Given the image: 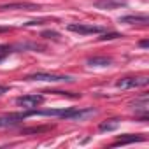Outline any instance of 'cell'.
Wrapping results in <instances>:
<instances>
[{
	"instance_id": "obj_1",
	"label": "cell",
	"mask_w": 149,
	"mask_h": 149,
	"mask_svg": "<svg viewBox=\"0 0 149 149\" xmlns=\"http://www.w3.org/2000/svg\"><path fill=\"white\" fill-rule=\"evenodd\" d=\"M26 81H46V83H74V77L61 76V74H47V72H35L25 77Z\"/></svg>"
},
{
	"instance_id": "obj_2",
	"label": "cell",
	"mask_w": 149,
	"mask_h": 149,
	"mask_svg": "<svg viewBox=\"0 0 149 149\" xmlns=\"http://www.w3.org/2000/svg\"><path fill=\"white\" fill-rule=\"evenodd\" d=\"M97 114V109L93 107H84V109H67L63 118L65 119H74V121H86Z\"/></svg>"
},
{
	"instance_id": "obj_3",
	"label": "cell",
	"mask_w": 149,
	"mask_h": 149,
	"mask_svg": "<svg viewBox=\"0 0 149 149\" xmlns=\"http://www.w3.org/2000/svg\"><path fill=\"white\" fill-rule=\"evenodd\" d=\"M149 84V77L140 76V77H123L116 83L118 88L121 90H132V88H146Z\"/></svg>"
},
{
	"instance_id": "obj_4",
	"label": "cell",
	"mask_w": 149,
	"mask_h": 149,
	"mask_svg": "<svg viewBox=\"0 0 149 149\" xmlns=\"http://www.w3.org/2000/svg\"><path fill=\"white\" fill-rule=\"evenodd\" d=\"M14 102H16L18 107H23L25 111H30V109L39 107L44 102V97L42 95H23V97H18Z\"/></svg>"
},
{
	"instance_id": "obj_5",
	"label": "cell",
	"mask_w": 149,
	"mask_h": 149,
	"mask_svg": "<svg viewBox=\"0 0 149 149\" xmlns=\"http://www.w3.org/2000/svg\"><path fill=\"white\" fill-rule=\"evenodd\" d=\"M67 28H68V32L79 33V35H91V33H102V32H104V28H102V26H95V25H83V23H70Z\"/></svg>"
},
{
	"instance_id": "obj_6",
	"label": "cell",
	"mask_w": 149,
	"mask_h": 149,
	"mask_svg": "<svg viewBox=\"0 0 149 149\" xmlns=\"http://www.w3.org/2000/svg\"><path fill=\"white\" fill-rule=\"evenodd\" d=\"M23 119H26L25 112H11L6 116H0V128H13V126L19 125Z\"/></svg>"
},
{
	"instance_id": "obj_7",
	"label": "cell",
	"mask_w": 149,
	"mask_h": 149,
	"mask_svg": "<svg viewBox=\"0 0 149 149\" xmlns=\"http://www.w3.org/2000/svg\"><path fill=\"white\" fill-rule=\"evenodd\" d=\"M37 9L40 7L32 2H11V4L0 6V11H37Z\"/></svg>"
},
{
	"instance_id": "obj_8",
	"label": "cell",
	"mask_w": 149,
	"mask_h": 149,
	"mask_svg": "<svg viewBox=\"0 0 149 149\" xmlns=\"http://www.w3.org/2000/svg\"><path fill=\"white\" fill-rule=\"evenodd\" d=\"M93 6L102 11H114V9L126 7V0H97Z\"/></svg>"
},
{
	"instance_id": "obj_9",
	"label": "cell",
	"mask_w": 149,
	"mask_h": 149,
	"mask_svg": "<svg viewBox=\"0 0 149 149\" xmlns=\"http://www.w3.org/2000/svg\"><path fill=\"white\" fill-rule=\"evenodd\" d=\"M132 109H133L135 114H139V116H142V119H146V118H147V112H149V102H147V97L144 95V97H140L139 100H135V102L132 104Z\"/></svg>"
},
{
	"instance_id": "obj_10",
	"label": "cell",
	"mask_w": 149,
	"mask_h": 149,
	"mask_svg": "<svg viewBox=\"0 0 149 149\" xmlns=\"http://www.w3.org/2000/svg\"><path fill=\"white\" fill-rule=\"evenodd\" d=\"M119 23H125V25H142V26H146L149 23V18L146 14H130V16H121L119 18Z\"/></svg>"
},
{
	"instance_id": "obj_11",
	"label": "cell",
	"mask_w": 149,
	"mask_h": 149,
	"mask_svg": "<svg viewBox=\"0 0 149 149\" xmlns=\"http://www.w3.org/2000/svg\"><path fill=\"white\" fill-rule=\"evenodd\" d=\"M86 63L90 67H109L112 63V58H109V56H91V58H88Z\"/></svg>"
},
{
	"instance_id": "obj_12",
	"label": "cell",
	"mask_w": 149,
	"mask_h": 149,
	"mask_svg": "<svg viewBox=\"0 0 149 149\" xmlns=\"http://www.w3.org/2000/svg\"><path fill=\"white\" fill-rule=\"evenodd\" d=\"M133 142H144V137H142V135H132V133H126V135L119 137L112 146H125V144H133Z\"/></svg>"
},
{
	"instance_id": "obj_13",
	"label": "cell",
	"mask_w": 149,
	"mask_h": 149,
	"mask_svg": "<svg viewBox=\"0 0 149 149\" xmlns=\"http://www.w3.org/2000/svg\"><path fill=\"white\" fill-rule=\"evenodd\" d=\"M118 126H119V119H107L98 125V130L100 132H114Z\"/></svg>"
},
{
	"instance_id": "obj_14",
	"label": "cell",
	"mask_w": 149,
	"mask_h": 149,
	"mask_svg": "<svg viewBox=\"0 0 149 149\" xmlns=\"http://www.w3.org/2000/svg\"><path fill=\"white\" fill-rule=\"evenodd\" d=\"M53 126H37V128H26V130H23V133L25 135H28V133H42V132H47V130H51Z\"/></svg>"
},
{
	"instance_id": "obj_15",
	"label": "cell",
	"mask_w": 149,
	"mask_h": 149,
	"mask_svg": "<svg viewBox=\"0 0 149 149\" xmlns=\"http://www.w3.org/2000/svg\"><path fill=\"white\" fill-rule=\"evenodd\" d=\"M40 37H44V39H54V40H58L60 33H58V32H51V30H46V32H42V35H40Z\"/></svg>"
},
{
	"instance_id": "obj_16",
	"label": "cell",
	"mask_w": 149,
	"mask_h": 149,
	"mask_svg": "<svg viewBox=\"0 0 149 149\" xmlns=\"http://www.w3.org/2000/svg\"><path fill=\"white\" fill-rule=\"evenodd\" d=\"M121 37V33H116V32H112V33H104L102 37H98L100 40H114V39H119Z\"/></svg>"
},
{
	"instance_id": "obj_17",
	"label": "cell",
	"mask_w": 149,
	"mask_h": 149,
	"mask_svg": "<svg viewBox=\"0 0 149 149\" xmlns=\"http://www.w3.org/2000/svg\"><path fill=\"white\" fill-rule=\"evenodd\" d=\"M9 51H11V46H2V44H0V61H2V58H4Z\"/></svg>"
},
{
	"instance_id": "obj_18",
	"label": "cell",
	"mask_w": 149,
	"mask_h": 149,
	"mask_svg": "<svg viewBox=\"0 0 149 149\" xmlns=\"http://www.w3.org/2000/svg\"><path fill=\"white\" fill-rule=\"evenodd\" d=\"M46 23V19H35V21H28V23H25L26 26H37V25H44Z\"/></svg>"
},
{
	"instance_id": "obj_19",
	"label": "cell",
	"mask_w": 149,
	"mask_h": 149,
	"mask_svg": "<svg viewBox=\"0 0 149 149\" xmlns=\"http://www.w3.org/2000/svg\"><path fill=\"white\" fill-rule=\"evenodd\" d=\"M11 32V26H0V33H7Z\"/></svg>"
},
{
	"instance_id": "obj_20",
	"label": "cell",
	"mask_w": 149,
	"mask_h": 149,
	"mask_svg": "<svg viewBox=\"0 0 149 149\" xmlns=\"http://www.w3.org/2000/svg\"><path fill=\"white\" fill-rule=\"evenodd\" d=\"M139 46H140V47H149V42H147V40H140Z\"/></svg>"
},
{
	"instance_id": "obj_21",
	"label": "cell",
	"mask_w": 149,
	"mask_h": 149,
	"mask_svg": "<svg viewBox=\"0 0 149 149\" xmlns=\"http://www.w3.org/2000/svg\"><path fill=\"white\" fill-rule=\"evenodd\" d=\"M6 91H7V88H6V86H0V95H4Z\"/></svg>"
}]
</instances>
